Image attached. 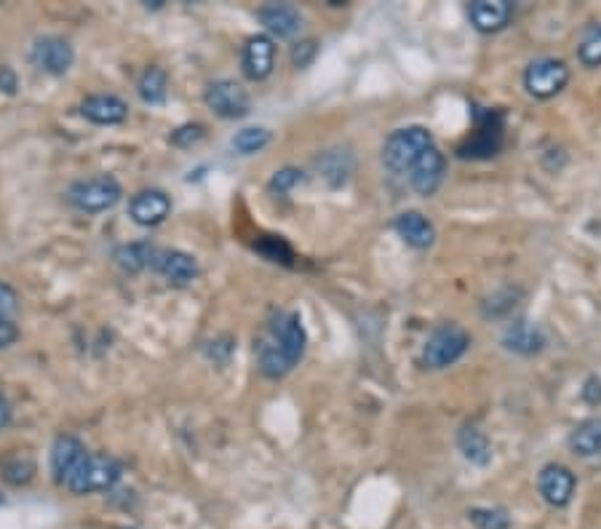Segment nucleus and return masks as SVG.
Segmentation results:
<instances>
[{"label": "nucleus", "mask_w": 601, "mask_h": 529, "mask_svg": "<svg viewBox=\"0 0 601 529\" xmlns=\"http://www.w3.org/2000/svg\"><path fill=\"white\" fill-rule=\"evenodd\" d=\"M577 57L585 67H601V25L591 27L577 46Z\"/></svg>", "instance_id": "a878e982"}, {"label": "nucleus", "mask_w": 601, "mask_h": 529, "mask_svg": "<svg viewBox=\"0 0 601 529\" xmlns=\"http://www.w3.org/2000/svg\"><path fill=\"white\" fill-rule=\"evenodd\" d=\"M433 147V134L425 126H407L393 131L382 147V163L393 174H407L412 163Z\"/></svg>", "instance_id": "f03ea898"}, {"label": "nucleus", "mask_w": 601, "mask_h": 529, "mask_svg": "<svg viewBox=\"0 0 601 529\" xmlns=\"http://www.w3.org/2000/svg\"><path fill=\"white\" fill-rule=\"evenodd\" d=\"M444 174H447V158H444V153H441L436 145H433L431 150H425V153L412 163V169L407 171L412 190L425 198H431L433 193L441 188Z\"/></svg>", "instance_id": "6e6552de"}, {"label": "nucleus", "mask_w": 601, "mask_h": 529, "mask_svg": "<svg viewBox=\"0 0 601 529\" xmlns=\"http://www.w3.org/2000/svg\"><path fill=\"white\" fill-rule=\"evenodd\" d=\"M276 65V43L270 35H252L241 54V70L249 81H265Z\"/></svg>", "instance_id": "9d476101"}, {"label": "nucleus", "mask_w": 601, "mask_h": 529, "mask_svg": "<svg viewBox=\"0 0 601 529\" xmlns=\"http://www.w3.org/2000/svg\"><path fill=\"white\" fill-rule=\"evenodd\" d=\"M342 161H345V155L340 153H326L321 161H318V166H321V171H324V177L332 185H342V182L348 180V171L342 166Z\"/></svg>", "instance_id": "cd10ccee"}, {"label": "nucleus", "mask_w": 601, "mask_h": 529, "mask_svg": "<svg viewBox=\"0 0 601 529\" xmlns=\"http://www.w3.org/2000/svg\"><path fill=\"white\" fill-rule=\"evenodd\" d=\"M316 54H318V43L316 41L297 43V46L292 49L294 67H297V70H305V67H308L310 62L316 59Z\"/></svg>", "instance_id": "7c9ffc66"}, {"label": "nucleus", "mask_w": 601, "mask_h": 529, "mask_svg": "<svg viewBox=\"0 0 601 529\" xmlns=\"http://www.w3.org/2000/svg\"><path fill=\"white\" fill-rule=\"evenodd\" d=\"M155 254L158 246L147 244V241H137V244H123L115 249L113 260L123 273H142V270H153Z\"/></svg>", "instance_id": "6ab92c4d"}, {"label": "nucleus", "mask_w": 601, "mask_h": 529, "mask_svg": "<svg viewBox=\"0 0 601 529\" xmlns=\"http://www.w3.org/2000/svg\"><path fill=\"white\" fill-rule=\"evenodd\" d=\"M9 425H11V404L9 399L0 393V431H6Z\"/></svg>", "instance_id": "c9c22d12"}, {"label": "nucleus", "mask_w": 601, "mask_h": 529, "mask_svg": "<svg viewBox=\"0 0 601 529\" xmlns=\"http://www.w3.org/2000/svg\"><path fill=\"white\" fill-rule=\"evenodd\" d=\"M153 270L161 273L174 286H190L198 278V262H195V257L187 252H179V249H158Z\"/></svg>", "instance_id": "9b49d317"}, {"label": "nucleus", "mask_w": 601, "mask_h": 529, "mask_svg": "<svg viewBox=\"0 0 601 529\" xmlns=\"http://www.w3.org/2000/svg\"><path fill=\"white\" fill-rule=\"evenodd\" d=\"M206 129L201 126V123H187V126H179L174 134H171V142L177 147H190L195 145L198 139H204Z\"/></svg>", "instance_id": "c756f323"}, {"label": "nucleus", "mask_w": 601, "mask_h": 529, "mask_svg": "<svg viewBox=\"0 0 601 529\" xmlns=\"http://www.w3.org/2000/svg\"><path fill=\"white\" fill-rule=\"evenodd\" d=\"M30 59L38 70L49 75H65L75 62V51L73 46L65 41V38H57V35H46V38H38L30 51Z\"/></svg>", "instance_id": "1a4fd4ad"}, {"label": "nucleus", "mask_w": 601, "mask_h": 529, "mask_svg": "<svg viewBox=\"0 0 601 529\" xmlns=\"http://www.w3.org/2000/svg\"><path fill=\"white\" fill-rule=\"evenodd\" d=\"M457 447L468 463L481 465V468L492 463V444H489L487 433L479 431L476 425H465L463 431L457 433Z\"/></svg>", "instance_id": "aec40b11"}, {"label": "nucleus", "mask_w": 601, "mask_h": 529, "mask_svg": "<svg viewBox=\"0 0 601 529\" xmlns=\"http://www.w3.org/2000/svg\"><path fill=\"white\" fill-rule=\"evenodd\" d=\"M81 115L97 126H115L129 118V105L115 94H91L81 102Z\"/></svg>", "instance_id": "dca6fc26"}, {"label": "nucleus", "mask_w": 601, "mask_h": 529, "mask_svg": "<svg viewBox=\"0 0 601 529\" xmlns=\"http://www.w3.org/2000/svg\"><path fill=\"white\" fill-rule=\"evenodd\" d=\"M270 139H273V134H270L268 129H262V126H249V129H241L233 137V150H236L238 155H254V153H262L265 147L270 145Z\"/></svg>", "instance_id": "393cba45"}, {"label": "nucleus", "mask_w": 601, "mask_h": 529, "mask_svg": "<svg viewBox=\"0 0 601 529\" xmlns=\"http://www.w3.org/2000/svg\"><path fill=\"white\" fill-rule=\"evenodd\" d=\"M118 529H131V527H118Z\"/></svg>", "instance_id": "e433bc0d"}, {"label": "nucleus", "mask_w": 601, "mask_h": 529, "mask_svg": "<svg viewBox=\"0 0 601 529\" xmlns=\"http://www.w3.org/2000/svg\"><path fill=\"white\" fill-rule=\"evenodd\" d=\"M583 399L588 401V404H599V401H601V380H599V377H591V380L585 383Z\"/></svg>", "instance_id": "f704fd0d"}, {"label": "nucleus", "mask_w": 601, "mask_h": 529, "mask_svg": "<svg viewBox=\"0 0 601 529\" xmlns=\"http://www.w3.org/2000/svg\"><path fill=\"white\" fill-rule=\"evenodd\" d=\"M537 487H540V495H543L545 503L553 505V508H564L575 495V476L564 465L551 463L540 471Z\"/></svg>", "instance_id": "f8f14e48"}, {"label": "nucleus", "mask_w": 601, "mask_h": 529, "mask_svg": "<svg viewBox=\"0 0 601 529\" xmlns=\"http://www.w3.org/2000/svg\"><path fill=\"white\" fill-rule=\"evenodd\" d=\"M121 198V182L115 180V177H110V174L75 182V185H70V190H67V201H70L78 212L86 214L107 212V209H113Z\"/></svg>", "instance_id": "20e7f679"}, {"label": "nucleus", "mask_w": 601, "mask_h": 529, "mask_svg": "<svg viewBox=\"0 0 601 529\" xmlns=\"http://www.w3.org/2000/svg\"><path fill=\"white\" fill-rule=\"evenodd\" d=\"M505 348L513 350V353H521V356H532V353H540L545 345L543 332L537 326L527 324V321H519V324L508 326L505 332Z\"/></svg>", "instance_id": "412c9836"}, {"label": "nucleus", "mask_w": 601, "mask_h": 529, "mask_svg": "<svg viewBox=\"0 0 601 529\" xmlns=\"http://www.w3.org/2000/svg\"><path fill=\"white\" fill-rule=\"evenodd\" d=\"M569 83V67L561 59H537L524 73V89L529 97L551 99Z\"/></svg>", "instance_id": "423d86ee"}, {"label": "nucleus", "mask_w": 601, "mask_h": 529, "mask_svg": "<svg viewBox=\"0 0 601 529\" xmlns=\"http://www.w3.org/2000/svg\"><path fill=\"white\" fill-rule=\"evenodd\" d=\"M86 447L75 436H59L51 447V471H54V479L59 484H67L73 479V473L81 468V463L86 460Z\"/></svg>", "instance_id": "2eb2a0df"}, {"label": "nucleus", "mask_w": 601, "mask_h": 529, "mask_svg": "<svg viewBox=\"0 0 601 529\" xmlns=\"http://www.w3.org/2000/svg\"><path fill=\"white\" fill-rule=\"evenodd\" d=\"M123 476V465L115 457L86 455L81 468L73 473V479L65 487L75 495H91V492H107L113 489Z\"/></svg>", "instance_id": "39448f33"}, {"label": "nucleus", "mask_w": 601, "mask_h": 529, "mask_svg": "<svg viewBox=\"0 0 601 529\" xmlns=\"http://www.w3.org/2000/svg\"><path fill=\"white\" fill-rule=\"evenodd\" d=\"M471 25L479 33H500L513 17V3L508 0H473L468 6Z\"/></svg>", "instance_id": "4468645a"}, {"label": "nucleus", "mask_w": 601, "mask_h": 529, "mask_svg": "<svg viewBox=\"0 0 601 529\" xmlns=\"http://www.w3.org/2000/svg\"><path fill=\"white\" fill-rule=\"evenodd\" d=\"M171 214V201L163 190H139L131 198L129 217L142 228H155Z\"/></svg>", "instance_id": "ddd939ff"}, {"label": "nucleus", "mask_w": 601, "mask_h": 529, "mask_svg": "<svg viewBox=\"0 0 601 529\" xmlns=\"http://www.w3.org/2000/svg\"><path fill=\"white\" fill-rule=\"evenodd\" d=\"M19 340V329L9 318H0V350L11 348Z\"/></svg>", "instance_id": "72a5a7b5"}, {"label": "nucleus", "mask_w": 601, "mask_h": 529, "mask_svg": "<svg viewBox=\"0 0 601 529\" xmlns=\"http://www.w3.org/2000/svg\"><path fill=\"white\" fill-rule=\"evenodd\" d=\"M471 348V334L457 324H441L433 329L431 337L425 340L423 348V367L428 369H447L463 359Z\"/></svg>", "instance_id": "7ed1b4c3"}, {"label": "nucleus", "mask_w": 601, "mask_h": 529, "mask_svg": "<svg viewBox=\"0 0 601 529\" xmlns=\"http://www.w3.org/2000/svg\"><path fill=\"white\" fill-rule=\"evenodd\" d=\"M468 519L479 529H511L508 513L500 511V508H471Z\"/></svg>", "instance_id": "bb28decb"}, {"label": "nucleus", "mask_w": 601, "mask_h": 529, "mask_svg": "<svg viewBox=\"0 0 601 529\" xmlns=\"http://www.w3.org/2000/svg\"><path fill=\"white\" fill-rule=\"evenodd\" d=\"M204 99L206 105H209V110H214V115L228 118V121L244 118V115H249V110H252L249 91H246L241 83L230 81V78L209 83V86H206Z\"/></svg>", "instance_id": "0eeeda50"}, {"label": "nucleus", "mask_w": 601, "mask_h": 529, "mask_svg": "<svg viewBox=\"0 0 601 529\" xmlns=\"http://www.w3.org/2000/svg\"><path fill=\"white\" fill-rule=\"evenodd\" d=\"M35 460L27 452H9V455L0 460V479L11 484V487H22L30 484L35 476Z\"/></svg>", "instance_id": "4be33fe9"}, {"label": "nucleus", "mask_w": 601, "mask_h": 529, "mask_svg": "<svg viewBox=\"0 0 601 529\" xmlns=\"http://www.w3.org/2000/svg\"><path fill=\"white\" fill-rule=\"evenodd\" d=\"M260 22L265 25L270 35L276 38H292V35L300 33L302 17L300 11L289 6V3H270V6H262L260 9Z\"/></svg>", "instance_id": "a211bd4d"}, {"label": "nucleus", "mask_w": 601, "mask_h": 529, "mask_svg": "<svg viewBox=\"0 0 601 529\" xmlns=\"http://www.w3.org/2000/svg\"><path fill=\"white\" fill-rule=\"evenodd\" d=\"M0 91L9 94V97H14V94L19 91V75L14 67L0 65Z\"/></svg>", "instance_id": "473e14b6"}, {"label": "nucleus", "mask_w": 601, "mask_h": 529, "mask_svg": "<svg viewBox=\"0 0 601 529\" xmlns=\"http://www.w3.org/2000/svg\"><path fill=\"white\" fill-rule=\"evenodd\" d=\"M166 89H169V78H166L161 67H147L145 73L139 75L137 91L147 105H163L166 102Z\"/></svg>", "instance_id": "b1692460"}, {"label": "nucleus", "mask_w": 601, "mask_h": 529, "mask_svg": "<svg viewBox=\"0 0 601 529\" xmlns=\"http://www.w3.org/2000/svg\"><path fill=\"white\" fill-rule=\"evenodd\" d=\"M308 334L302 326L297 313H281L273 324L260 334V340L254 345L260 372L265 377H284L289 375L300 359L305 356Z\"/></svg>", "instance_id": "f257e3e1"}, {"label": "nucleus", "mask_w": 601, "mask_h": 529, "mask_svg": "<svg viewBox=\"0 0 601 529\" xmlns=\"http://www.w3.org/2000/svg\"><path fill=\"white\" fill-rule=\"evenodd\" d=\"M302 180H305V177H302L300 169H292V166H286V169H281V171H276V174H273V180H270V190H273V193H278V196H286V193L297 188Z\"/></svg>", "instance_id": "c85d7f7f"}, {"label": "nucleus", "mask_w": 601, "mask_h": 529, "mask_svg": "<svg viewBox=\"0 0 601 529\" xmlns=\"http://www.w3.org/2000/svg\"><path fill=\"white\" fill-rule=\"evenodd\" d=\"M19 310V294L6 281H0V318H9Z\"/></svg>", "instance_id": "2f4dec72"}, {"label": "nucleus", "mask_w": 601, "mask_h": 529, "mask_svg": "<svg viewBox=\"0 0 601 529\" xmlns=\"http://www.w3.org/2000/svg\"><path fill=\"white\" fill-rule=\"evenodd\" d=\"M393 228L404 241H407L412 249H431L436 244V228H433V222L420 212H404L398 214L396 222H393Z\"/></svg>", "instance_id": "f3484780"}, {"label": "nucleus", "mask_w": 601, "mask_h": 529, "mask_svg": "<svg viewBox=\"0 0 601 529\" xmlns=\"http://www.w3.org/2000/svg\"><path fill=\"white\" fill-rule=\"evenodd\" d=\"M569 447L580 457H593L601 452V417H588L569 436Z\"/></svg>", "instance_id": "5701e85b"}]
</instances>
